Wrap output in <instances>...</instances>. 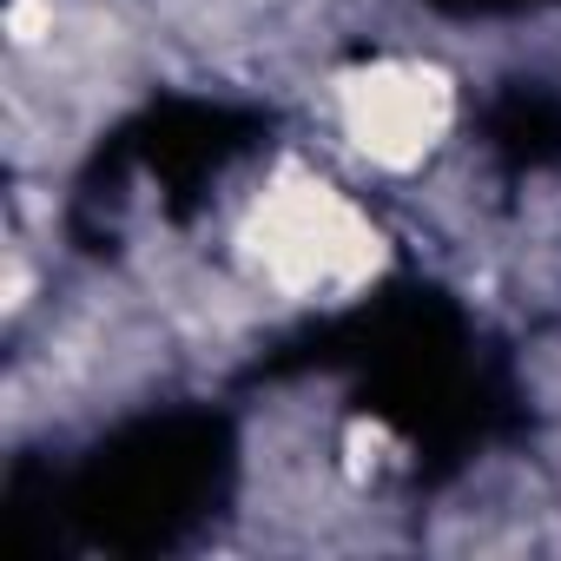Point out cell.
Wrapping results in <instances>:
<instances>
[{
    "mask_svg": "<svg viewBox=\"0 0 561 561\" xmlns=\"http://www.w3.org/2000/svg\"><path fill=\"white\" fill-rule=\"evenodd\" d=\"M244 251L285 298H351L383 264L377 225L311 172H285L257 198Z\"/></svg>",
    "mask_w": 561,
    "mask_h": 561,
    "instance_id": "cell-1",
    "label": "cell"
},
{
    "mask_svg": "<svg viewBox=\"0 0 561 561\" xmlns=\"http://www.w3.org/2000/svg\"><path fill=\"white\" fill-rule=\"evenodd\" d=\"M449 80L436 67H410V60H383V67H364L344 80L337 93V113H344V133L364 159L390 165V172H410L423 165V152L449 133Z\"/></svg>",
    "mask_w": 561,
    "mask_h": 561,
    "instance_id": "cell-2",
    "label": "cell"
},
{
    "mask_svg": "<svg viewBox=\"0 0 561 561\" xmlns=\"http://www.w3.org/2000/svg\"><path fill=\"white\" fill-rule=\"evenodd\" d=\"M8 27H14V41H34V34H41V0H14Z\"/></svg>",
    "mask_w": 561,
    "mask_h": 561,
    "instance_id": "cell-3",
    "label": "cell"
}]
</instances>
